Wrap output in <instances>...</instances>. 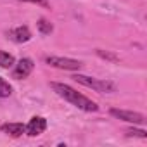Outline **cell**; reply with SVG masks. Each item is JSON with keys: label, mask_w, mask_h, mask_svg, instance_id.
Returning a JSON list of instances; mask_svg holds the SVG:
<instances>
[{"label": "cell", "mask_w": 147, "mask_h": 147, "mask_svg": "<svg viewBox=\"0 0 147 147\" xmlns=\"http://www.w3.org/2000/svg\"><path fill=\"white\" fill-rule=\"evenodd\" d=\"M50 87H52V90H54L59 97H62L64 100H67L69 104H73L75 107H78V109H82V111L95 113V111L99 109V106H97L94 100H90L88 97H85L83 94H80L78 90H75L73 87H69V85H66V83H57V82H54V83H50Z\"/></svg>", "instance_id": "cell-1"}, {"label": "cell", "mask_w": 147, "mask_h": 147, "mask_svg": "<svg viewBox=\"0 0 147 147\" xmlns=\"http://www.w3.org/2000/svg\"><path fill=\"white\" fill-rule=\"evenodd\" d=\"M73 80L78 82L83 87H88V88H92L95 92H100V94L116 92V85L113 82H107V80H99V78H92V76H87V75H75Z\"/></svg>", "instance_id": "cell-2"}, {"label": "cell", "mask_w": 147, "mask_h": 147, "mask_svg": "<svg viewBox=\"0 0 147 147\" xmlns=\"http://www.w3.org/2000/svg\"><path fill=\"white\" fill-rule=\"evenodd\" d=\"M45 62L52 67L59 69H67V71H78L82 67V62L76 59H69V57H59V55H47Z\"/></svg>", "instance_id": "cell-3"}, {"label": "cell", "mask_w": 147, "mask_h": 147, "mask_svg": "<svg viewBox=\"0 0 147 147\" xmlns=\"http://www.w3.org/2000/svg\"><path fill=\"white\" fill-rule=\"evenodd\" d=\"M111 116H114L116 119H121V121H126V123H133V125H142L145 123V116L142 113H137V111H125V109H116L113 107L111 111Z\"/></svg>", "instance_id": "cell-4"}, {"label": "cell", "mask_w": 147, "mask_h": 147, "mask_svg": "<svg viewBox=\"0 0 147 147\" xmlns=\"http://www.w3.org/2000/svg\"><path fill=\"white\" fill-rule=\"evenodd\" d=\"M35 67V62L30 57H23L14 64V71H12V78L16 80H24L31 75V71Z\"/></svg>", "instance_id": "cell-5"}, {"label": "cell", "mask_w": 147, "mask_h": 147, "mask_svg": "<svg viewBox=\"0 0 147 147\" xmlns=\"http://www.w3.org/2000/svg\"><path fill=\"white\" fill-rule=\"evenodd\" d=\"M47 130V119L43 116H33L30 123L26 125V135L30 137H38Z\"/></svg>", "instance_id": "cell-6"}, {"label": "cell", "mask_w": 147, "mask_h": 147, "mask_svg": "<svg viewBox=\"0 0 147 147\" xmlns=\"http://www.w3.org/2000/svg\"><path fill=\"white\" fill-rule=\"evenodd\" d=\"M7 36H9V40H12L16 43H26L31 40V31L28 26H18V28L7 31Z\"/></svg>", "instance_id": "cell-7"}, {"label": "cell", "mask_w": 147, "mask_h": 147, "mask_svg": "<svg viewBox=\"0 0 147 147\" xmlns=\"http://www.w3.org/2000/svg\"><path fill=\"white\" fill-rule=\"evenodd\" d=\"M0 130H2V133H5V135H11V137L18 138L23 133H26V125H23V123H4L0 126Z\"/></svg>", "instance_id": "cell-8"}, {"label": "cell", "mask_w": 147, "mask_h": 147, "mask_svg": "<svg viewBox=\"0 0 147 147\" xmlns=\"http://www.w3.org/2000/svg\"><path fill=\"white\" fill-rule=\"evenodd\" d=\"M16 64V59L12 54L9 52H4V50H0V67H4V69H9Z\"/></svg>", "instance_id": "cell-9"}, {"label": "cell", "mask_w": 147, "mask_h": 147, "mask_svg": "<svg viewBox=\"0 0 147 147\" xmlns=\"http://www.w3.org/2000/svg\"><path fill=\"white\" fill-rule=\"evenodd\" d=\"M38 31H40V35H50L52 31H54V26H52V23H49L47 19H38Z\"/></svg>", "instance_id": "cell-10"}, {"label": "cell", "mask_w": 147, "mask_h": 147, "mask_svg": "<svg viewBox=\"0 0 147 147\" xmlns=\"http://www.w3.org/2000/svg\"><path fill=\"white\" fill-rule=\"evenodd\" d=\"M11 94H12V87L9 85V82H5L2 76H0V99L9 97Z\"/></svg>", "instance_id": "cell-11"}, {"label": "cell", "mask_w": 147, "mask_h": 147, "mask_svg": "<svg viewBox=\"0 0 147 147\" xmlns=\"http://www.w3.org/2000/svg\"><path fill=\"white\" fill-rule=\"evenodd\" d=\"M128 137H138V138H147V131L145 130H137V128H128L126 130Z\"/></svg>", "instance_id": "cell-12"}, {"label": "cell", "mask_w": 147, "mask_h": 147, "mask_svg": "<svg viewBox=\"0 0 147 147\" xmlns=\"http://www.w3.org/2000/svg\"><path fill=\"white\" fill-rule=\"evenodd\" d=\"M97 54H99L100 57L107 59V61H113V62H118V61H119L116 55H113V54H109V52H104V50H97Z\"/></svg>", "instance_id": "cell-13"}, {"label": "cell", "mask_w": 147, "mask_h": 147, "mask_svg": "<svg viewBox=\"0 0 147 147\" xmlns=\"http://www.w3.org/2000/svg\"><path fill=\"white\" fill-rule=\"evenodd\" d=\"M21 2H30V4H36V5H40V7H50V4L47 2V0H21Z\"/></svg>", "instance_id": "cell-14"}]
</instances>
